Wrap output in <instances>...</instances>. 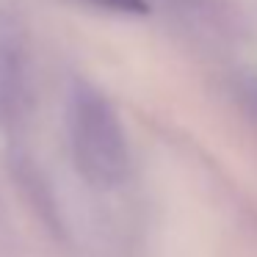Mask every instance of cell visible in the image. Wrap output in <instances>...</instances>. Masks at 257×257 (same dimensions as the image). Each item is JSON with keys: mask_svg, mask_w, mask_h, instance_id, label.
Instances as JSON below:
<instances>
[{"mask_svg": "<svg viewBox=\"0 0 257 257\" xmlns=\"http://www.w3.org/2000/svg\"><path fill=\"white\" fill-rule=\"evenodd\" d=\"M78 169L94 185H116L127 174V144L113 108L94 89H78L69 113Z\"/></svg>", "mask_w": 257, "mask_h": 257, "instance_id": "cell-1", "label": "cell"}, {"mask_svg": "<svg viewBox=\"0 0 257 257\" xmlns=\"http://www.w3.org/2000/svg\"><path fill=\"white\" fill-rule=\"evenodd\" d=\"M83 3H91V6H100L105 12H116V14H147L150 12L147 0H83Z\"/></svg>", "mask_w": 257, "mask_h": 257, "instance_id": "cell-2", "label": "cell"}]
</instances>
